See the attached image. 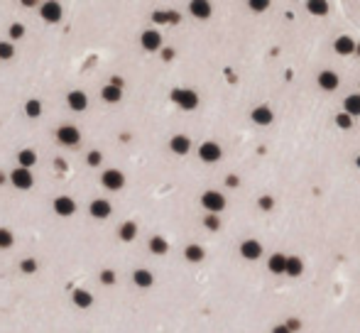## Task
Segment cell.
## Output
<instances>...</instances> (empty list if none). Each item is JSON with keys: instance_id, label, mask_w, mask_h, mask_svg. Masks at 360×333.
<instances>
[{"instance_id": "cell-29", "label": "cell", "mask_w": 360, "mask_h": 333, "mask_svg": "<svg viewBox=\"0 0 360 333\" xmlns=\"http://www.w3.org/2000/svg\"><path fill=\"white\" fill-rule=\"evenodd\" d=\"M13 242H15V235H13V230H10V228H0V250H8V247H13Z\"/></svg>"}, {"instance_id": "cell-22", "label": "cell", "mask_w": 360, "mask_h": 333, "mask_svg": "<svg viewBox=\"0 0 360 333\" xmlns=\"http://www.w3.org/2000/svg\"><path fill=\"white\" fill-rule=\"evenodd\" d=\"M118 235H120V240L125 242H133L135 238H137V225H135L133 221H125L123 225H120V230H118Z\"/></svg>"}, {"instance_id": "cell-17", "label": "cell", "mask_w": 360, "mask_h": 333, "mask_svg": "<svg viewBox=\"0 0 360 333\" xmlns=\"http://www.w3.org/2000/svg\"><path fill=\"white\" fill-rule=\"evenodd\" d=\"M333 49L343 56L353 54V52H355V39L348 37V35H341V37H336V42H333Z\"/></svg>"}, {"instance_id": "cell-32", "label": "cell", "mask_w": 360, "mask_h": 333, "mask_svg": "<svg viewBox=\"0 0 360 333\" xmlns=\"http://www.w3.org/2000/svg\"><path fill=\"white\" fill-rule=\"evenodd\" d=\"M20 270H22L25 275H35V272H37V260L25 258L22 262H20Z\"/></svg>"}, {"instance_id": "cell-21", "label": "cell", "mask_w": 360, "mask_h": 333, "mask_svg": "<svg viewBox=\"0 0 360 333\" xmlns=\"http://www.w3.org/2000/svg\"><path fill=\"white\" fill-rule=\"evenodd\" d=\"M343 113H348L350 118H358L360 115V93H350V96L343 101Z\"/></svg>"}, {"instance_id": "cell-15", "label": "cell", "mask_w": 360, "mask_h": 333, "mask_svg": "<svg viewBox=\"0 0 360 333\" xmlns=\"http://www.w3.org/2000/svg\"><path fill=\"white\" fill-rule=\"evenodd\" d=\"M71 301H74V306H78V309H91V306H94V294L86 292V289H74V292H71Z\"/></svg>"}, {"instance_id": "cell-36", "label": "cell", "mask_w": 360, "mask_h": 333, "mask_svg": "<svg viewBox=\"0 0 360 333\" xmlns=\"http://www.w3.org/2000/svg\"><path fill=\"white\" fill-rule=\"evenodd\" d=\"M204 225H206L209 230H218V228H221V218H218V216H213V213H209V216L204 218Z\"/></svg>"}, {"instance_id": "cell-4", "label": "cell", "mask_w": 360, "mask_h": 333, "mask_svg": "<svg viewBox=\"0 0 360 333\" xmlns=\"http://www.w3.org/2000/svg\"><path fill=\"white\" fill-rule=\"evenodd\" d=\"M57 140L59 145H64V147H76L81 142V130L76 125H61L57 130Z\"/></svg>"}, {"instance_id": "cell-46", "label": "cell", "mask_w": 360, "mask_h": 333, "mask_svg": "<svg viewBox=\"0 0 360 333\" xmlns=\"http://www.w3.org/2000/svg\"><path fill=\"white\" fill-rule=\"evenodd\" d=\"M355 166H358V169H360V154H358V157H355Z\"/></svg>"}, {"instance_id": "cell-9", "label": "cell", "mask_w": 360, "mask_h": 333, "mask_svg": "<svg viewBox=\"0 0 360 333\" xmlns=\"http://www.w3.org/2000/svg\"><path fill=\"white\" fill-rule=\"evenodd\" d=\"M240 255L245 260H250V262H252V260H260V255H262V242L252 240V238H250V240H243L240 242Z\"/></svg>"}, {"instance_id": "cell-18", "label": "cell", "mask_w": 360, "mask_h": 333, "mask_svg": "<svg viewBox=\"0 0 360 333\" xmlns=\"http://www.w3.org/2000/svg\"><path fill=\"white\" fill-rule=\"evenodd\" d=\"M133 282H135V287H140V289H150L152 284H154V277H152L150 270L140 267V270L133 272Z\"/></svg>"}, {"instance_id": "cell-6", "label": "cell", "mask_w": 360, "mask_h": 333, "mask_svg": "<svg viewBox=\"0 0 360 333\" xmlns=\"http://www.w3.org/2000/svg\"><path fill=\"white\" fill-rule=\"evenodd\" d=\"M199 157H201V162H209V164H213V162H218L221 157H223V149H221V145L218 142H201V147H199Z\"/></svg>"}, {"instance_id": "cell-8", "label": "cell", "mask_w": 360, "mask_h": 333, "mask_svg": "<svg viewBox=\"0 0 360 333\" xmlns=\"http://www.w3.org/2000/svg\"><path fill=\"white\" fill-rule=\"evenodd\" d=\"M88 213H91L94 218H98V221H103V218H108V216L113 213V206H111V201H106V199H94L91 206H88Z\"/></svg>"}, {"instance_id": "cell-3", "label": "cell", "mask_w": 360, "mask_h": 333, "mask_svg": "<svg viewBox=\"0 0 360 333\" xmlns=\"http://www.w3.org/2000/svg\"><path fill=\"white\" fill-rule=\"evenodd\" d=\"M10 182H13L15 189L27 191V189H32V184H35V174H32L30 169H25V166H18V169L10 172Z\"/></svg>"}, {"instance_id": "cell-16", "label": "cell", "mask_w": 360, "mask_h": 333, "mask_svg": "<svg viewBox=\"0 0 360 333\" xmlns=\"http://www.w3.org/2000/svg\"><path fill=\"white\" fill-rule=\"evenodd\" d=\"M169 149L174 152V154H189L191 140L187 137V135H174V137L169 140Z\"/></svg>"}, {"instance_id": "cell-44", "label": "cell", "mask_w": 360, "mask_h": 333, "mask_svg": "<svg viewBox=\"0 0 360 333\" xmlns=\"http://www.w3.org/2000/svg\"><path fill=\"white\" fill-rule=\"evenodd\" d=\"M228 186H238V177H228Z\"/></svg>"}, {"instance_id": "cell-23", "label": "cell", "mask_w": 360, "mask_h": 333, "mask_svg": "<svg viewBox=\"0 0 360 333\" xmlns=\"http://www.w3.org/2000/svg\"><path fill=\"white\" fill-rule=\"evenodd\" d=\"M184 258L189 260V262H201V260L206 258V250H204L201 245L191 242V245H187V250H184Z\"/></svg>"}, {"instance_id": "cell-43", "label": "cell", "mask_w": 360, "mask_h": 333, "mask_svg": "<svg viewBox=\"0 0 360 333\" xmlns=\"http://www.w3.org/2000/svg\"><path fill=\"white\" fill-rule=\"evenodd\" d=\"M164 59H167V61H169V59H174V49H164Z\"/></svg>"}, {"instance_id": "cell-2", "label": "cell", "mask_w": 360, "mask_h": 333, "mask_svg": "<svg viewBox=\"0 0 360 333\" xmlns=\"http://www.w3.org/2000/svg\"><path fill=\"white\" fill-rule=\"evenodd\" d=\"M201 206L209 211V213H213V216H218L223 208H226V196L221 194V191H204V196H201Z\"/></svg>"}, {"instance_id": "cell-28", "label": "cell", "mask_w": 360, "mask_h": 333, "mask_svg": "<svg viewBox=\"0 0 360 333\" xmlns=\"http://www.w3.org/2000/svg\"><path fill=\"white\" fill-rule=\"evenodd\" d=\"M306 10H309L311 15L323 18V15H328V3H326V0H309V3H306Z\"/></svg>"}, {"instance_id": "cell-7", "label": "cell", "mask_w": 360, "mask_h": 333, "mask_svg": "<svg viewBox=\"0 0 360 333\" xmlns=\"http://www.w3.org/2000/svg\"><path fill=\"white\" fill-rule=\"evenodd\" d=\"M140 44H142L145 52H157V49L162 47V32H157V30H145L142 37H140Z\"/></svg>"}, {"instance_id": "cell-39", "label": "cell", "mask_w": 360, "mask_h": 333, "mask_svg": "<svg viewBox=\"0 0 360 333\" xmlns=\"http://www.w3.org/2000/svg\"><path fill=\"white\" fill-rule=\"evenodd\" d=\"M257 206H260L262 211H272V208H275V199H272V196H260Z\"/></svg>"}, {"instance_id": "cell-38", "label": "cell", "mask_w": 360, "mask_h": 333, "mask_svg": "<svg viewBox=\"0 0 360 333\" xmlns=\"http://www.w3.org/2000/svg\"><path fill=\"white\" fill-rule=\"evenodd\" d=\"M247 5H250V10H255V13H262V10L269 8V3H267V0H250Z\"/></svg>"}, {"instance_id": "cell-14", "label": "cell", "mask_w": 360, "mask_h": 333, "mask_svg": "<svg viewBox=\"0 0 360 333\" xmlns=\"http://www.w3.org/2000/svg\"><path fill=\"white\" fill-rule=\"evenodd\" d=\"M287 255H282V253H275V255H269V260H267V270L272 272V275H285L287 272Z\"/></svg>"}, {"instance_id": "cell-30", "label": "cell", "mask_w": 360, "mask_h": 333, "mask_svg": "<svg viewBox=\"0 0 360 333\" xmlns=\"http://www.w3.org/2000/svg\"><path fill=\"white\" fill-rule=\"evenodd\" d=\"M25 113H27V118H39V115H42V103L35 101V98L27 101V103H25Z\"/></svg>"}, {"instance_id": "cell-45", "label": "cell", "mask_w": 360, "mask_h": 333, "mask_svg": "<svg viewBox=\"0 0 360 333\" xmlns=\"http://www.w3.org/2000/svg\"><path fill=\"white\" fill-rule=\"evenodd\" d=\"M5 179H8V177H5V174L0 172V184H5Z\"/></svg>"}, {"instance_id": "cell-34", "label": "cell", "mask_w": 360, "mask_h": 333, "mask_svg": "<svg viewBox=\"0 0 360 333\" xmlns=\"http://www.w3.org/2000/svg\"><path fill=\"white\" fill-rule=\"evenodd\" d=\"M8 35H10V39H22V37H25V25L13 22V25L8 27Z\"/></svg>"}, {"instance_id": "cell-19", "label": "cell", "mask_w": 360, "mask_h": 333, "mask_svg": "<svg viewBox=\"0 0 360 333\" xmlns=\"http://www.w3.org/2000/svg\"><path fill=\"white\" fill-rule=\"evenodd\" d=\"M189 13L199 20L211 18V3H206V0H194V3H189Z\"/></svg>"}, {"instance_id": "cell-24", "label": "cell", "mask_w": 360, "mask_h": 333, "mask_svg": "<svg viewBox=\"0 0 360 333\" xmlns=\"http://www.w3.org/2000/svg\"><path fill=\"white\" fill-rule=\"evenodd\" d=\"M101 96H103V101H106V103H118V101L123 98V89H118V86H113V84H108V86H103Z\"/></svg>"}, {"instance_id": "cell-11", "label": "cell", "mask_w": 360, "mask_h": 333, "mask_svg": "<svg viewBox=\"0 0 360 333\" xmlns=\"http://www.w3.org/2000/svg\"><path fill=\"white\" fill-rule=\"evenodd\" d=\"M54 213H59V216H74L76 201L71 196H59V199H54Z\"/></svg>"}, {"instance_id": "cell-35", "label": "cell", "mask_w": 360, "mask_h": 333, "mask_svg": "<svg viewBox=\"0 0 360 333\" xmlns=\"http://www.w3.org/2000/svg\"><path fill=\"white\" fill-rule=\"evenodd\" d=\"M115 282H118V277H115L113 270H103V272H101V284H106V287H113Z\"/></svg>"}, {"instance_id": "cell-33", "label": "cell", "mask_w": 360, "mask_h": 333, "mask_svg": "<svg viewBox=\"0 0 360 333\" xmlns=\"http://www.w3.org/2000/svg\"><path fill=\"white\" fill-rule=\"evenodd\" d=\"M336 125L341 130H350L353 128V118H350L348 113H338V115H336Z\"/></svg>"}, {"instance_id": "cell-5", "label": "cell", "mask_w": 360, "mask_h": 333, "mask_svg": "<svg viewBox=\"0 0 360 333\" xmlns=\"http://www.w3.org/2000/svg\"><path fill=\"white\" fill-rule=\"evenodd\" d=\"M101 184H103V189H108V191H120V189L125 186V177H123L120 169H106V172L101 174Z\"/></svg>"}, {"instance_id": "cell-42", "label": "cell", "mask_w": 360, "mask_h": 333, "mask_svg": "<svg viewBox=\"0 0 360 333\" xmlns=\"http://www.w3.org/2000/svg\"><path fill=\"white\" fill-rule=\"evenodd\" d=\"M111 84H113V86H118V89H123V78H118V76H115V78H111Z\"/></svg>"}, {"instance_id": "cell-40", "label": "cell", "mask_w": 360, "mask_h": 333, "mask_svg": "<svg viewBox=\"0 0 360 333\" xmlns=\"http://www.w3.org/2000/svg\"><path fill=\"white\" fill-rule=\"evenodd\" d=\"M287 326H289V331L292 333H297L299 328H302V321H299V318H289V321H287Z\"/></svg>"}, {"instance_id": "cell-31", "label": "cell", "mask_w": 360, "mask_h": 333, "mask_svg": "<svg viewBox=\"0 0 360 333\" xmlns=\"http://www.w3.org/2000/svg\"><path fill=\"white\" fill-rule=\"evenodd\" d=\"M13 56H15V44H13V42H0V59L8 61V59H13Z\"/></svg>"}, {"instance_id": "cell-12", "label": "cell", "mask_w": 360, "mask_h": 333, "mask_svg": "<svg viewBox=\"0 0 360 333\" xmlns=\"http://www.w3.org/2000/svg\"><path fill=\"white\" fill-rule=\"evenodd\" d=\"M66 103H69V108H71V111L81 113V111H86V108H88V96H86L83 91H71L69 96H66Z\"/></svg>"}, {"instance_id": "cell-1", "label": "cell", "mask_w": 360, "mask_h": 333, "mask_svg": "<svg viewBox=\"0 0 360 333\" xmlns=\"http://www.w3.org/2000/svg\"><path fill=\"white\" fill-rule=\"evenodd\" d=\"M171 101L182 108V111H194L199 106V93L191 89H174L171 91Z\"/></svg>"}, {"instance_id": "cell-25", "label": "cell", "mask_w": 360, "mask_h": 333, "mask_svg": "<svg viewBox=\"0 0 360 333\" xmlns=\"http://www.w3.org/2000/svg\"><path fill=\"white\" fill-rule=\"evenodd\" d=\"M147 247H150V253H154V255H164V253L169 250V242L164 240L162 235H154V238H150Z\"/></svg>"}, {"instance_id": "cell-20", "label": "cell", "mask_w": 360, "mask_h": 333, "mask_svg": "<svg viewBox=\"0 0 360 333\" xmlns=\"http://www.w3.org/2000/svg\"><path fill=\"white\" fill-rule=\"evenodd\" d=\"M250 118H252V123H257V125H269V123L275 120V115H272V111H269L267 106H257Z\"/></svg>"}, {"instance_id": "cell-41", "label": "cell", "mask_w": 360, "mask_h": 333, "mask_svg": "<svg viewBox=\"0 0 360 333\" xmlns=\"http://www.w3.org/2000/svg\"><path fill=\"white\" fill-rule=\"evenodd\" d=\"M272 333H292V331H289V326H287V323H277V326L272 328Z\"/></svg>"}, {"instance_id": "cell-26", "label": "cell", "mask_w": 360, "mask_h": 333, "mask_svg": "<svg viewBox=\"0 0 360 333\" xmlns=\"http://www.w3.org/2000/svg\"><path fill=\"white\" fill-rule=\"evenodd\" d=\"M18 162H20V166H25V169L35 166L37 164V152H35V149H20Z\"/></svg>"}, {"instance_id": "cell-13", "label": "cell", "mask_w": 360, "mask_h": 333, "mask_svg": "<svg viewBox=\"0 0 360 333\" xmlns=\"http://www.w3.org/2000/svg\"><path fill=\"white\" fill-rule=\"evenodd\" d=\"M338 84H341V78H338L336 71H331V69H326V71L319 74V86H321L323 91H336Z\"/></svg>"}, {"instance_id": "cell-10", "label": "cell", "mask_w": 360, "mask_h": 333, "mask_svg": "<svg viewBox=\"0 0 360 333\" xmlns=\"http://www.w3.org/2000/svg\"><path fill=\"white\" fill-rule=\"evenodd\" d=\"M39 15H42L44 22H59L64 10H61L59 3H44V5H39Z\"/></svg>"}, {"instance_id": "cell-37", "label": "cell", "mask_w": 360, "mask_h": 333, "mask_svg": "<svg viewBox=\"0 0 360 333\" xmlns=\"http://www.w3.org/2000/svg\"><path fill=\"white\" fill-rule=\"evenodd\" d=\"M86 162H88V164H91V166H98V164H101V162H103V154H101L98 149H91V152L86 154Z\"/></svg>"}, {"instance_id": "cell-27", "label": "cell", "mask_w": 360, "mask_h": 333, "mask_svg": "<svg viewBox=\"0 0 360 333\" xmlns=\"http://www.w3.org/2000/svg\"><path fill=\"white\" fill-rule=\"evenodd\" d=\"M302 272H304V262H302V258L292 255V258L287 260V272H285V275H289V277H299Z\"/></svg>"}]
</instances>
